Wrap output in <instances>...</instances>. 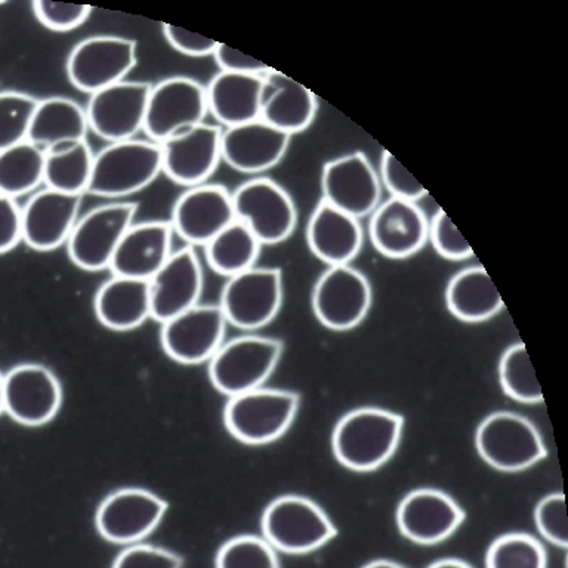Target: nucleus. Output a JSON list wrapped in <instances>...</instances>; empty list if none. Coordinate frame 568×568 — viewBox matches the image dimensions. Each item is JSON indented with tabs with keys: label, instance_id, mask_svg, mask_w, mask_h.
<instances>
[{
	"label": "nucleus",
	"instance_id": "1",
	"mask_svg": "<svg viewBox=\"0 0 568 568\" xmlns=\"http://www.w3.org/2000/svg\"><path fill=\"white\" fill-rule=\"evenodd\" d=\"M404 419L385 408L363 407L346 413L335 426L332 448L341 465L368 473L385 465L397 450Z\"/></svg>",
	"mask_w": 568,
	"mask_h": 568
},
{
	"label": "nucleus",
	"instance_id": "2",
	"mask_svg": "<svg viewBox=\"0 0 568 568\" xmlns=\"http://www.w3.org/2000/svg\"><path fill=\"white\" fill-rule=\"evenodd\" d=\"M163 172L158 142L128 140L111 142L93 154L88 193L118 199L146 189Z\"/></svg>",
	"mask_w": 568,
	"mask_h": 568
},
{
	"label": "nucleus",
	"instance_id": "3",
	"mask_svg": "<svg viewBox=\"0 0 568 568\" xmlns=\"http://www.w3.org/2000/svg\"><path fill=\"white\" fill-rule=\"evenodd\" d=\"M283 342L244 335L224 342L209 359V377L221 394L235 397L262 388L282 358Z\"/></svg>",
	"mask_w": 568,
	"mask_h": 568
},
{
	"label": "nucleus",
	"instance_id": "4",
	"mask_svg": "<svg viewBox=\"0 0 568 568\" xmlns=\"http://www.w3.org/2000/svg\"><path fill=\"white\" fill-rule=\"evenodd\" d=\"M300 395L286 389L257 388L226 403L224 422L235 439L251 446L275 442L295 420Z\"/></svg>",
	"mask_w": 568,
	"mask_h": 568
},
{
	"label": "nucleus",
	"instance_id": "5",
	"mask_svg": "<svg viewBox=\"0 0 568 568\" xmlns=\"http://www.w3.org/2000/svg\"><path fill=\"white\" fill-rule=\"evenodd\" d=\"M264 539L275 550L308 554L336 536L335 524L308 497L287 495L271 501L261 521Z\"/></svg>",
	"mask_w": 568,
	"mask_h": 568
},
{
	"label": "nucleus",
	"instance_id": "6",
	"mask_svg": "<svg viewBox=\"0 0 568 568\" xmlns=\"http://www.w3.org/2000/svg\"><path fill=\"white\" fill-rule=\"evenodd\" d=\"M484 462L504 473L530 468L546 457L539 430L517 413H491L479 424L475 435Z\"/></svg>",
	"mask_w": 568,
	"mask_h": 568
},
{
	"label": "nucleus",
	"instance_id": "7",
	"mask_svg": "<svg viewBox=\"0 0 568 568\" xmlns=\"http://www.w3.org/2000/svg\"><path fill=\"white\" fill-rule=\"evenodd\" d=\"M231 195L235 220L243 222L261 244H277L291 237L297 211L292 195L278 182L253 178Z\"/></svg>",
	"mask_w": 568,
	"mask_h": 568
},
{
	"label": "nucleus",
	"instance_id": "8",
	"mask_svg": "<svg viewBox=\"0 0 568 568\" xmlns=\"http://www.w3.org/2000/svg\"><path fill=\"white\" fill-rule=\"evenodd\" d=\"M136 212L135 203L114 202L80 217L65 243L71 262L87 271L110 268L115 248L133 224Z\"/></svg>",
	"mask_w": 568,
	"mask_h": 568
},
{
	"label": "nucleus",
	"instance_id": "9",
	"mask_svg": "<svg viewBox=\"0 0 568 568\" xmlns=\"http://www.w3.org/2000/svg\"><path fill=\"white\" fill-rule=\"evenodd\" d=\"M207 113L206 87L197 80L175 75L151 87L144 132L160 144L204 123Z\"/></svg>",
	"mask_w": 568,
	"mask_h": 568
},
{
	"label": "nucleus",
	"instance_id": "10",
	"mask_svg": "<svg viewBox=\"0 0 568 568\" xmlns=\"http://www.w3.org/2000/svg\"><path fill=\"white\" fill-rule=\"evenodd\" d=\"M282 302V271L252 266L229 278L220 306L226 323L243 331H257L273 322Z\"/></svg>",
	"mask_w": 568,
	"mask_h": 568
},
{
	"label": "nucleus",
	"instance_id": "11",
	"mask_svg": "<svg viewBox=\"0 0 568 568\" xmlns=\"http://www.w3.org/2000/svg\"><path fill=\"white\" fill-rule=\"evenodd\" d=\"M136 65V43L122 36H92L79 42L67 60V75L79 91L95 93L123 82Z\"/></svg>",
	"mask_w": 568,
	"mask_h": 568
},
{
	"label": "nucleus",
	"instance_id": "12",
	"mask_svg": "<svg viewBox=\"0 0 568 568\" xmlns=\"http://www.w3.org/2000/svg\"><path fill=\"white\" fill-rule=\"evenodd\" d=\"M168 504L140 487L119 488L98 506L95 526L105 540L118 545L140 544L162 523Z\"/></svg>",
	"mask_w": 568,
	"mask_h": 568
},
{
	"label": "nucleus",
	"instance_id": "13",
	"mask_svg": "<svg viewBox=\"0 0 568 568\" xmlns=\"http://www.w3.org/2000/svg\"><path fill=\"white\" fill-rule=\"evenodd\" d=\"M372 287L366 275L351 265L328 266L313 291V310L318 322L336 332L351 331L366 318Z\"/></svg>",
	"mask_w": 568,
	"mask_h": 568
},
{
	"label": "nucleus",
	"instance_id": "14",
	"mask_svg": "<svg viewBox=\"0 0 568 568\" xmlns=\"http://www.w3.org/2000/svg\"><path fill=\"white\" fill-rule=\"evenodd\" d=\"M4 412L18 424L42 426L60 412L62 386L43 364H18L3 375Z\"/></svg>",
	"mask_w": 568,
	"mask_h": 568
},
{
	"label": "nucleus",
	"instance_id": "15",
	"mask_svg": "<svg viewBox=\"0 0 568 568\" xmlns=\"http://www.w3.org/2000/svg\"><path fill=\"white\" fill-rule=\"evenodd\" d=\"M379 173L362 151L328 160L322 172L323 202L355 220L371 216L381 200Z\"/></svg>",
	"mask_w": 568,
	"mask_h": 568
},
{
	"label": "nucleus",
	"instance_id": "16",
	"mask_svg": "<svg viewBox=\"0 0 568 568\" xmlns=\"http://www.w3.org/2000/svg\"><path fill=\"white\" fill-rule=\"evenodd\" d=\"M150 89L149 83L123 80L92 93L84 109L89 129L110 144L133 140L144 131Z\"/></svg>",
	"mask_w": 568,
	"mask_h": 568
},
{
	"label": "nucleus",
	"instance_id": "17",
	"mask_svg": "<svg viewBox=\"0 0 568 568\" xmlns=\"http://www.w3.org/2000/svg\"><path fill=\"white\" fill-rule=\"evenodd\" d=\"M226 320L220 305H194L193 308L162 323L164 353L182 364L209 362L224 344Z\"/></svg>",
	"mask_w": 568,
	"mask_h": 568
},
{
	"label": "nucleus",
	"instance_id": "18",
	"mask_svg": "<svg viewBox=\"0 0 568 568\" xmlns=\"http://www.w3.org/2000/svg\"><path fill=\"white\" fill-rule=\"evenodd\" d=\"M235 221L233 195L220 184L191 186L173 204V234L193 246H206Z\"/></svg>",
	"mask_w": 568,
	"mask_h": 568
},
{
	"label": "nucleus",
	"instance_id": "19",
	"mask_svg": "<svg viewBox=\"0 0 568 568\" xmlns=\"http://www.w3.org/2000/svg\"><path fill=\"white\" fill-rule=\"evenodd\" d=\"M222 129L202 123L160 142L163 173L176 184H206L221 162Z\"/></svg>",
	"mask_w": 568,
	"mask_h": 568
},
{
	"label": "nucleus",
	"instance_id": "20",
	"mask_svg": "<svg viewBox=\"0 0 568 568\" xmlns=\"http://www.w3.org/2000/svg\"><path fill=\"white\" fill-rule=\"evenodd\" d=\"M428 222L417 203L390 197L373 211L368 237L382 255L404 260L415 255L428 242Z\"/></svg>",
	"mask_w": 568,
	"mask_h": 568
},
{
	"label": "nucleus",
	"instance_id": "21",
	"mask_svg": "<svg viewBox=\"0 0 568 568\" xmlns=\"http://www.w3.org/2000/svg\"><path fill=\"white\" fill-rule=\"evenodd\" d=\"M465 513L447 493L419 488L408 493L397 509L399 531L419 545L446 540L464 523Z\"/></svg>",
	"mask_w": 568,
	"mask_h": 568
},
{
	"label": "nucleus",
	"instance_id": "22",
	"mask_svg": "<svg viewBox=\"0 0 568 568\" xmlns=\"http://www.w3.org/2000/svg\"><path fill=\"white\" fill-rule=\"evenodd\" d=\"M202 291L203 271L194 248L172 252L166 264L150 280L151 318L164 323L193 308Z\"/></svg>",
	"mask_w": 568,
	"mask_h": 568
},
{
	"label": "nucleus",
	"instance_id": "23",
	"mask_svg": "<svg viewBox=\"0 0 568 568\" xmlns=\"http://www.w3.org/2000/svg\"><path fill=\"white\" fill-rule=\"evenodd\" d=\"M82 195L44 189L21 209L22 240L39 252L55 251L69 240L79 220Z\"/></svg>",
	"mask_w": 568,
	"mask_h": 568
},
{
	"label": "nucleus",
	"instance_id": "24",
	"mask_svg": "<svg viewBox=\"0 0 568 568\" xmlns=\"http://www.w3.org/2000/svg\"><path fill=\"white\" fill-rule=\"evenodd\" d=\"M291 138L261 119L225 128L221 135V159L242 173L270 171L286 155Z\"/></svg>",
	"mask_w": 568,
	"mask_h": 568
},
{
	"label": "nucleus",
	"instance_id": "25",
	"mask_svg": "<svg viewBox=\"0 0 568 568\" xmlns=\"http://www.w3.org/2000/svg\"><path fill=\"white\" fill-rule=\"evenodd\" d=\"M172 235L169 221L133 222L115 248L110 270L114 275L150 282L172 255Z\"/></svg>",
	"mask_w": 568,
	"mask_h": 568
},
{
	"label": "nucleus",
	"instance_id": "26",
	"mask_svg": "<svg viewBox=\"0 0 568 568\" xmlns=\"http://www.w3.org/2000/svg\"><path fill=\"white\" fill-rule=\"evenodd\" d=\"M317 98L308 88L271 69L262 75L260 119L287 135L304 132L317 114Z\"/></svg>",
	"mask_w": 568,
	"mask_h": 568
},
{
	"label": "nucleus",
	"instance_id": "27",
	"mask_svg": "<svg viewBox=\"0 0 568 568\" xmlns=\"http://www.w3.org/2000/svg\"><path fill=\"white\" fill-rule=\"evenodd\" d=\"M310 251L328 266L349 265L363 246L359 221L348 213L320 202L306 225Z\"/></svg>",
	"mask_w": 568,
	"mask_h": 568
},
{
	"label": "nucleus",
	"instance_id": "28",
	"mask_svg": "<svg viewBox=\"0 0 568 568\" xmlns=\"http://www.w3.org/2000/svg\"><path fill=\"white\" fill-rule=\"evenodd\" d=\"M95 314L105 327L128 332L151 318L150 282L113 275L98 288Z\"/></svg>",
	"mask_w": 568,
	"mask_h": 568
},
{
	"label": "nucleus",
	"instance_id": "29",
	"mask_svg": "<svg viewBox=\"0 0 568 568\" xmlns=\"http://www.w3.org/2000/svg\"><path fill=\"white\" fill-rule=\"evenodd\" d=\"M262 75L220 71L206 87L207 109L225 128L260 119Z\"/></svg>",
	"mask_w": 568,
	"mask_h": 568
},
{
	"label": "nucleus",
	"instance_id": "30",
	"mask_svg": "<svg viewBox=\"0 0 568 568\" xmlns=\"http://www.w3.org/2000/svg\"><path fill=\"white\" fill-rule=\"evenodd\" d=\"M88 129L87 111L82 105L70 98L51 97L38 101L27 141L48 151L84 141Z\"/></svg>",
	"mask_w": 568,
	"mask_h": 568
},
{
	"label": "nucleus",
	"instance_id": "31",
	"mask_svg": "<svg viewBox=\"0 0 568 568\" xmlns=\"http://www.w3.org/2000/svg\"><path fill=\"white\" fill-rule=\"evenodd\" d=\"M448 311L466 323H481L495 317L504 301L481 265L457 271L446 288Z\"/></svg>",
	"mask_w": 568,
	"mask_h": 568
},
{
	"label": "nucleus",
	"instance_id": "32",
	"mask_svg": "<svg viewBox=\"0 0 568 568\" xmlns=\"http://www.w3.org/2000/svg\"><path fill=\"white\" fill-rule=\"evenodd\" d=\"M93 153L87 141L44 151L43 182L47 189L71 195L88 193Z\"/></svg>",
	"mask_w": 568,
	"mask_h": 568
},
{
	"label": "nucleus",
	"instance_id": "33",
	"mask_svg": "<svg viewBox=\"0 0 568 568\" xmlns=\"http://www.w3.org/2000/svg\"><path fill=\"white\" fill-rule=\"evenodd\" d=\"M261 247L252 231L235 220L204 246V252L211 268L230 278L255 266Z\"/></svg>",
	"mask_w": 568,
	"mask_h": 568
},
{
	"label": "nucleus",
	"instance_id": "34",
	"mask_svg": "<svg viewBox=\"0 0 568 568\" xmlns=\"http://www.w3.org/2000/svg\"><path fill=\"white\" fill-rule=\"evenodd\" d=\"M44 151L30 141L0 151V194L16 199L43 182Z\"/></svg>",
	"mask_w": 568,
	"mask_h": 568
},
{
	"label": "nucleus",
	"instance_id": "35",
	"mask_svg": "<svg viewBox=\"0 0 568 568\" xmlns=\"http://www.w3.org/2000/svg\"><path fill=\"white\" fill-rule=\"evenodd\" d=\"M499 377L501 388L510 398L526 404L544 402L539 381L523 342L510 345L501 355Z\"/></svg>",
	"mask_w": 568,
	"mask_h": 568
},
{
	"label": "nucleus",
	"instance_id": "36",
	"mask_svg": "<svg viewBox=\"0 0 568 568\" xmlns=\"http://www.w3.org/2000/svg\"><path fill=\"white\" fill-rule=\"evenodd\" d=\"M487 568H546L540 541L526 532H508L493 541L486 555Z\"/></svg>",
	"mask_w": 568,
	"mask_h": 568
},
{
	"label": "nucleus",
	"instance_id": "37",
	"mask_svg": "<svg viewBox=\"0 0 568 568\" xmlns=\"http://www.w3.org/2000/svg\"><path fill=\"white\" fill-rule=\"evenodd\" d=\"M216 568H280L277 550L264 537L243 535L217 550Z\"/></svg>",
	"mask_w": 568,
	"mask_h": 568
},
{
	"label": "nucleus",
	"instance_id": "38",
	"mask_svg": "<svg viewBox=\"0 0 568 568\" xmlns=\"http://www.w3.org/2000/svg\"><path fill=\"white\" fill-rule=\"evenodd\" d=\"M36 105L38 100L29 93L0 92V151L27 141Z\"/></svg>",
	"mask_w": 568,
	"mask_h": 568
},
{
	"label": "nucleus",
	"instance_id": "39",
	"mask_svg": "<svg viewBox=\"0 0 568 568\" xmlns=\"http://www.w3.org/2000/svg\"><path fill=\"white\" fill-rule=\"evenodd\" d=\"M536 527L549 544L567 549L568 517L566 497L554 493L544 497L535 509Z\"/></svg>",
	"mask_w": 568,
	"mask_h": 568
},
{
	"label": "nucleus",
	"instance_id": "40",
	"mask_svg": "<svg viewBox=\"0 0 568 568\" xmlns=\"http://www.w3.org/2000/svg\"><path fill=\"white\" fill-rule=\"evenodd\" d=\"M428 240L433 243L435 252L446 260L462 261L474 255L469 243L443 209L435 212L428 222Z\"/></svg>",
	"mask_w": 568,
	"mask_h": 568
},
{
	"label": "nucleus",
	"instance_id": "41",
	"mask_svg": "<svg viewBox=\"0 0 568 568\" xmlns=\"http://www.w3.org/2000/svg\"><path fill=\"white\" fill-rule=\"evenodd\" d=\"M184 559L181 555L162 546L133 544L124 546L115 557L111 568H182Z\"/></svg>",
	"mask_w": 568,
	"mask_h": 568
},
{
	"label": "nucleus",
	"instance_id": "42",
	"mask_svg": "<svg viewBox=\"0 0 568 568\" xmlns=\"http://www.w3.org/2000/svg\"><path fill=\"white\" fill-rule=\"evenodd\" d=\"M33 11L36 18L47 29L65 33V31L79 29L80 26L84 24L91 16L92 8L88 4L36 0Z\"/></svg>",
	"mask_w": 568,
	"mask_h": 568
},
{
	"label": "nucleus",
	"instance_id": "43",
	"mask_svg": "<svg viewBox=\"0 0 568 568\" xmlns=\"http://www.w3.org/2000/svg\"><path fill=\"white\" fill-rule=\"evenodd\" d=\"M379 176L381 184H384L395 199L416 203L417 200L426 195V190L420 182L403 166V163L398 162L394 154L386 150L382 153Z\"/></svg>",
	"mask_w": 568,
	"mask_h": 568
},
{
	"label": "nucleus",
	"instance_id": "44",
	"mask_svg": "<svg viewBox=\"0 0 568 568\" xmlns=\"http://www.w3.org/2000/svg\"><path fill=\"white\" fill-rule=\"evenodd\" d=\"M164 39L175 51L184 53L186 57H209L213 55L217 47L216 40L204 38V36L191 33L181 27L163 24Z\"/></svg>",
	"mask_w": 568,
	"mask_h": 568
},
{
	"label": "nucleus",
	"instance_id": "45",
	"mask_svg": "<svg viewBox=\"0 0 568 568\" xmlns=\"http://www.w3.org/2000/svg\"><path fill=\"white\" fill-rule=\"evenodd\" d=\"M212 57L215 58L221 71H226V73L264 75L271 70L264 62L244 55L243 52L226 47L224 43H217Z\"/></svg>",
	"mask_w": 568,
	"mask_h": 568
},
{
	"label": "nucleus",
	"instance_id": "46",
	"mask_svg": "<svg viewBox=\"0 0 568 568\" xmlns=\"http://www.w3.org/2000/svg\"><path fill=\"white\" fill-rule=\"evenodd\" d=\"M21 240V207L16 199L0 194V253L12 251Z\"/></svg>",
	"mask_w": 568,
	"mask_h": 568
},
{
	"label": "nucleus",
	"instance_id": "47",
	"mask_svg": "<svg viewBox=\"0 0 568 568\" xmlns=\"http://www.w3.org/2000/svg\"><path fill=\"white\" fill-rule=\"evenodd\" d=\"M428 568H473L468 562L462 561V559L456 558H446L439 559V561H435L430 564Z\"/></svg>",
	"mask_w": 568,
	"mask_h": 568
},
{
	"label": "nucleus",
	"instance_id": "48",
	"mask_svg": "<svg viewBox=\"0 0 568 568\" xmlns=\"http://www.w3.org/2000/svg\"><path fill=\"white\" fill-rule=\"evenodd\" d=\"M363 568H407L402 566V564L389 561V559H376V561H372L366 564Z\"/></svg>",
	"mask_w": 568,
	"mask_h": 568
},
{
	"label": "nucleus",
	"instance_id": "49",
	"mask_svg": "<svg viewBox=\"0 0 568 568\" xmlns=\"http://www.w3.org/2000/svg\"><path fill=\"white\" fill-rule=\"evenodd\" d=\"M4 413V403H3V375L0 373V415Z\"/></svg>",
	"mask_w": 568,
	"mask_h": 568
}]
</instances>
